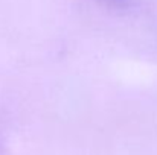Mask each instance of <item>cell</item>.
<instances>
[{"label":"cell","instance_id":"obj_1","mask_svg":"<svg viewBox=\"0 0 157 155\" xmlns=\"http://www.w3.org/2000/svg\"><path fill=\"white\" fill-rule=\"evenodd\" d=\"M101 2L107 3L108 6H114V8H125L131 0H101Z\"/></svg>","mask_w":157,"mask_h":155}]
</instances>
